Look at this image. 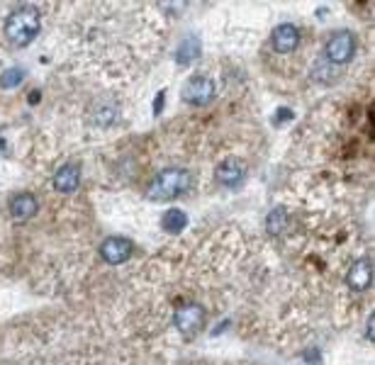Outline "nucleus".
I'll use <instances>...</instances> for the list:
<instances>
[{
    "label": "nucleus",
    "mask_w": 375,
    "mask_h": 365,
    "mask_svg": "<svg viewBox=\"0 0 375 365\" xmlns=\"http://www.w3.org/2000/svg\"><path fill=\"white\" fill-rule=\"evenodd\" d=\"M41 27V17L39 10L32 8V5H22V8L13 10L8 17H5V37H8L10 44L15 46H27L37 39Z\"/></svg>",
    "instance_id": "nucleus-1"
},
{
    "label": "nucleus",
    "mask_w": 375,
    "mask_h": 365,
    "mask_svg": "<svg viewBox=\"0 0 375 365\" xmlns=\"http://www.w3.org/2000/svg\"><path fill=\"white\" fill-rule=\"evenodd\" d=\"M195 185V175L188 168H166L161 170L156 178L149 185V200H156V202H166V200H174L183 192H188Z\"/></svg>",
    "instance_id": "nucleus-2"
},
{
    "label": "nucleus",
    "mask_w": 375,
    "mask_h": 365,
    "mask_svg": "<svg viewBox=\"0 0 375 365\" xmlns=\"http://www.w3.org/2000/svg\"><path fill=\"white\" fill-rule=\"evenodd\" d=\"M205 319H207L205 307H200V304H195V302H188V304H183V307L176 309L174 324H176V329L183 334V336L193 339V336H198V334L202 331Z\"/></svg>",
    "instance_id": "nucleus-3"
},
{
    "label": "nucleus",
    "mask_w": 375,
    "mask_h": 365,
    "mask_svg": "<svg viewBox=\"0 0 375 365\" xmlns=\"http://www.w3.org/2000/svg\"><path fill=\"white\" fill-rule=\"evenodd\" d=\"M214 96H217V88H214V81L207 78V76H193V78H188V83L183 86V100H186L188 105H195V108L210 105Z\"/></svg>",
    "instance_id": "nucleus-4"
},
{
    "label": "nucleus",
    "mask_w": 375,
    "mask_h": 365,
    "mask_svg": "<svg viewBox=\"0 0 375 365\" xmlns=\"http://www.w3.org/2000/svg\"><path fill=\"white\" fill-rule=\"evenodd\" d=\"M324 54H326V61L331 63H349L351 58L356 54V39L351 32H336L329 37V42L324 46Z\"/></svg>",
    "instance_id": "nucleus-5"
},
{
    "label": "nucleus",
    "mask_w": 375,
    "mask_h": 365,
    "mask_svg": "<svg viewBox=\"0 0 375 365\" xmlns=\"http://www.w3.org/2000/svg\"><path fill=\"white\" fill-rule=\"evenodd\" d=\"M244 178H246V163L236 156L224 158L222 163H217L214 168V182L222 187H236L241 185Z\"/></svg>",
    "instance_id": "nucleus-6"
},
{
    "label": "nucleus",
    "mask_w": 375,
    "mask_h": 365,
    "mask_svg": "<svg viewBox=\"0 0 375 365\" xmlns=\"http://www.w3.org/2000/svg\"><path fill=\"white\" fill-rule=\"evenodd\" d=\"M134 253V244L124 237H107L103 244H100V256H103L105 263L110 266H120V263H127Z\"/></svg>",
    "instance_id": "nucleus-7"
},
{
    "label": "nucleus",
    "mask_w": 375,
    "mask_h": 365,
    "mask_svg": "<svg viewBox=\"0 0 375 365\" xmlns=\"http://www.w3.org/2000/svg\"><path fill=\"white\" fill-rule=\"evenodd\" d=\"M271 44L278 54H293L297 46H300V29L295 25H290V22H283V25H278L273 29Z\"/></svg>",
    "instance_id": "nucleus-8"
},
{
    "label": "nucleus",
    "mask_w": 375,
    "mask_h": 365,
    "mask_svg": "<svg viewBox=\"0 0 375 365\" xmlns=\"http://www.w3.org/2000/svg\"><path fill=\"white\" fill-rule=\"evenodd\" d=\"M346 285L356 292H366L373 285V258H359L346 273Z\"/></svg>",
    "instance_id": "nucleus-9"
},
{
    "label": "nucleus",
    "mask_w": 375,
    "mask_h": 365,
    "mask_svg": "<svg viewBox=\"0 0 375 365\" xmlns=\"http://www.w3.org/2000/svg\"><path fill=\"white\" fill-rule=\"evenodd\" d=\"M79 185H81V168L74 166V163L61 166L56 170V175H54V190H56V192L69 195V192L79 190Z\"/></svg>",
    "instance_id": "nucleus-10"
},
{
    "label": "nucleus",
    "mask_w": 375,
    "mask_h": 365,
    "mask_svg": "<svg viewBox=\"0 0 375 365\" xmlns=\"http://www.w3.org/2000/svg\"><path fill=\"white\" fill-rule=\"evenodd\" d=\"M37 210H39V202L32 192H20V195L10 200V215H13L15 222L32 220V217L37 215Z\"/></svg>",
    "instance_id": "nucleus-11"
},
{
    "label": "nucleus",
    "mask_w": 375,
    "mask_h": 365,
    "mask_svg": "<svg viewBox=\"0 0 375 365\" xmlns=\"http://www.w3.org/2000/svg\"><path fill=\"white\" fill-rule=\"evenodd\" d=\"M200 49H202L200 39L195 37V34H188L176 49V63L178 66H188V63H193L195 58L200 56Z\"/></svg>",
    "instance_id": "nucleus-12"
},
{
    "label": "nucleus",
    "mask_w": 375,
    "mask_h": 365,
    "mask_svg": "<svg viewBox=\"0 0 375 365\" xmlns=\"http://www.w3.org/2000/svg\"><path fill=\"white\" fill-rule=\"evenodd\" d=\"M188 227V215L183 210H166L161 217V229L169 234H181Z\"/></svg>",
    "instance_id": "nucleus-13"
},
{
    "label": "nucleus",
    "mask_w": 375,
    "mask_h": 365,
    "mask_svg": "<svg viewBox=\"0 0 375 365\" xmlns=\"http://www.w3.org/2000/svg\"><path fill=\"white\" fill-rule=\"evenodd\" d=\"M288 222H290V217H288V210H285V207L271 210V212H268V217H266L268 234H273V237H281L285 229H288Z\"/></svg>",
    "instance_id": "nucleus-14"
},
{
    "label": "nucleus",
    "mask_w": 375,
    "mask_h": 365,
    "mask_svg": "<svg viewBox=\"0 0 375 365\" xmlns=\"http://www.w3.org/2000/svg\"><path fill=\"white\" fill-rule=\"evenodd\" d=\"M22 78H25V71L22 68H8L5 73H0V88H5V91L17 88L22 83Z\"/></svg>",
    "instance_id": "nucleus-15"
},
{
    "label": "nucleus",
    "mask_w": 375,
    "mask_h": 365,
    "mask_svg": "<svg viewBox=\"0 0 375 365\" xmlns=\"http://www.w3.org/2000/svg\"><path fill=\"white\" fill-rule=\"evenodd\" d=\"M293 365H321V356H319V351H307V353H302V356H297Z\"/></svg>",
    "instance_id": "nucleus-16"
},
{
    "label": "nucleus",
    "mask_w": 375,
    "mask_h": 365,
    "mask_svg": "<svg viewBox=\"0 0 375 365\" xmlns=\"http://www.w3.org/2000/svg\"><path fill=\"white\" fill-rule=\"evenodd\" d=\"M164 100H166V91H161L159 93V100H156V103H154V113H161V110H164Z\"/></svg>",
    "instance_id": "nucleus-17"
},
{
    "label": "nucleus",
    "mask_w": 375,
    "mask_h": 365,
    "mask_svg": "<svg viewBox=\"0 0 375 365\" xmlns=\"http://www.w3.org/2000/svg\"><path fill=\"white\" fill-rule=\"evenodd\" d=\"M278 113H281V115L276 117V125H281L283 120H290V117H293V113H290V110H285V108H283V110H278Z\"/></svg>",
    "instance_id": "nucleus-18"
},
{
    "label": "nucleus",
    "mask_w": 375,
    "mask_h": 365,
    "mask_svg": "<svg viewBox=\"0 0 375 365\" xmlns=\"http://www.w3.org/2000/svg\"><path fill=\"white\" fill-rule=\"evenodd\" d=\"M373 322H375V317L371 314V319H368V331H366V336L373 341Z\"/></svg>",
    "instance_id": "nucleus-19"
}]
</instances>
